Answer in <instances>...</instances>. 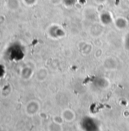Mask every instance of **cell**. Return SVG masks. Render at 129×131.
<instances>
[{"label": "cell", "instance_id": "6da1fadb", "mask_svg": "<svg viewBox=\"0 0 129 131\" xmlns=\"http://www.w3.org/2000/svg\"><path fill=\"white\" fill-rule=\"evenodd\" d=\"M126 43L128 44L127 47H128V49L129 50V35H128V37H127V40H126Z\"/></svg>", "mask_w": 129, "mask_h": 131}]
</instances>
